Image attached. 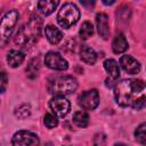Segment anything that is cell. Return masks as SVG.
I'll list each match as a JSON object with an SVG mask.
<instances>
[{
	"label": "cell",
	"mask_w": 146,
	"mask_h": 146,
	"mask_svg": "<svg viewBox=\"0 0 146 146\" xmlns=\"http://www.w3.org/2000/svg\"><path fill=\"white\" fill-rule=\"evenodd\" d=\"M44 33L48 39V41L52 44H57L63 39V33L59 29H57L54 25H47L44 27Z\"/></svg>",
	"instance_id": "12"
},
{
	"label": "cell",
	"mask_w": 146,
	"mask_h": 146,
	"mask_svg": "<svg viewBox=\"0 0 146 146\" xmlns=\"http://www.w3.org/2000/svg\"><path fill=\"white\" fill-rule=\"evenodd\" d=\"M11 144L13 146H39L40 139L31 131L21 130L13 136Z\"/></svg>",
	"instance_id": "6"
},
{
	"label": "cell",
	"mask_w": 146,
	"mask_h": 146,
	"mask_svg": "<svg viewBox=\"0 0 146 146\" xmlns=\"http://www.w3.org/2000/svg\"><path fill=\"white\" fill-rule=\"evenodd\" d=\"M120 64L123 67V70L125 72H128L129 74H137L140 71V64L137 59H135L132 56L130 55H124L120 58Z\"/></svg>",
	"instance_id": "10"
},
{
	"label": "cell",
	"mask_w": 146,
	"mask_h": 146,
	"mask_svg": "<svg viewBox=\"0 0 146 146\" xmlns=\"http://www.w3.org/2000/svg\"><path fill=\"white\" fill-rule=\"evenodd\" d=\"M49 107L51 112L57 117H64L67 115V113L71 110L70 102L64 96H55L49 102Z\"/></svg>",
	"instance_id": "7"
},
{
	"label": "cell",
	"mask_w": 146,
	"mask_h": 146,
	"mask_svg": "<svg viewBox=\"0 0 146 146\" xmlns=\"http://www.w3.org/2000/svg\"><path fill=\"white\" fill-rule=\"evenodd\" d=\"M40 71V59L39 57H35L30 60V63L26 66V75L30 79H34L38 76V73Z\"/></svg>",
	"instance_id": "18"
},
{
	"label": "cell",
	"mask_w": 146,
	"mask_h": 146,
	"mask_svg": "<svg viewBox=\"0 0 146 146\" xmlns=\"http://www.w3.org/2000/svg\"><path fill=\"white\" fill-rule=\"evenodd\" d=\"M96 25L98 34L106 40L110 36V27H108V17L105 13H98L96 16Z\"/></svg>",
	"instance_id": "11"
},
{
	"label": "cell",
	"mask_w": 146,
	"mask_h": 146,
	"mask_svg": "<svg viewBox=\"0 0 146 146\" xmlns=\"http://www.w3.org/2000/svg\"><path fill=\"white\" fill-rule=\"evenodd\" d=\"M79 18H80L79 8L72 2L64 3L57 14V22L64 29H68L72 25H74L79 21Z\"/></svg>",
	"instance_id": "4"
},
{
	"label": "cell",
	"mask_w": 146,
	"mask_h": 146,
	"mask_svg": "<svg viewBox=\"0 0 146 146\" xmlns=\"http://www.w3.org/2000/svg\"><path fill=\"white\" fill-rule=\"evenodd\" d=\"M114 98L122 107L144 108L146 107V82L137 79L122 80L114 87Z\"/></svg>",
	"instance_id": "1"
},
{
	"label": "cell",
	"mask_w": 146,
	"mask_h": 146,
	"mask_svg": "<svg viewBox=\"0 0 146 146\" xmlns=\"http://www.w3.org/2000/svg\"><path fill=\"white\" fill-rule=\"evenodd\" d=\"M104 68L106 70V72L110 74V76L113 80H116L120 76V67H119V64L116 63V60H114L112 58L106 59L104 62Z\"/></svg>",
	"instance_id": "16"
},
{
	"label": "cell",
	"mask_w": 146,
	"mask_h": 146,
	"mask_svg": "<svg viewBox=\"0 0 146 146\" xmlns=\"http://www.w3.org/2000/svg\"><path fill=\"white\" fill-rule=\"evenodd\" d=\"M73 122L79 128H86L89 123V115L84 111H78L73 115Z\"/></svg>",
	"instance_id": "19"
},
{
	"label": "cell",
	"mask_w": 146,
	"mask_h": 146,
	"mask_svg": "<svg viewBox=\"0 0 146 146\" xmlns=\"http://www.w3.org/2000/svg\"><path fill=\"white\" fill-rule=\"evenodd\" d=\"M57 6H58V1H54V0H43V1H39L38 2L39 10L46 16L50 15L56 9Z\"/></svg>",
	"instance_id": "17"
},
{
	"label": "cell",
	"mask_w": 146,
	"mask_h": 146,
	"mask_svg": "<svg viewBox=\"0 0 146 146\" xmlns=\"http://www.w3.org/2000/svg\"><path fill=\"white\" fill-rule=\"evenodd\" d=\"M135 137L139 144L146 146V123H141L140 125H138V128L135 130Z\"/></svg>",
	"instance_id": "21"
},
{
	"label": "cell",
	"mask_w": 146,
	"mask_h": 146,
	"mask_svg": "<svg viewBox=\"0 0 146 146\" xmlns=\"http://www.w3.org/2000/svg\"><path fill=\"white\" fill-rule=\"evenodd\" d=\"M114 146H127L125 144H122V143H116Z\"/></svg>",
	"instance_id": "27"
},
{
	"label": "cell",
	"mask_w": 146,
	"mask_h": 146,
	"mask_svg": "<svg viewBox=\"0 0 146 146\" xmlns=\"http://www.w3.org/2000/svg\"><path fill=\"white\" fill-rule=\"evenodd\" d=\"M80 58L86 63V64H95L97 60V55L95 52V50L92 48H90L89 46L83 44L80 49Z\"/></svg>",
	"instance_id": "13"
},
{
	"label": "cell",
	"mask_w": 146,
	"mask_h": 146,
	"mask_svg": "<svg viewBox=\"0 0 146 146\" xmlns=\"http://www.w3.org/2000/svg\"><path fill=\"white\" fill-rule=\"evenodd\" d=\"M7 86V74L5 72H1V92H5Z\"/></svg>",
	"instance_id": "25"
},
{
	"label": "cell",
	"mask_w": 146,
	"mask_h": 146,
	"mask_svg": "<svg viewBox=\"0 0 146 146\" xmlns=\"http://www.w3.org/2000/svg\"><path fill=\"white\" fill-rule=\"evenodd\" d=\"M31 113V110H30V106L29 105H22L21 107H18L16 111H15V115L19 119H25L30 115Z\"/></svg>",
	"instance_id": "23"
},
{
	"label": "cell",
	"mask_w": 146,
	"mask_h": 146,
	"mask_svg": "<svg viewBox=\"0 0 146 146\" xmlns=\"http://www.w3.org/2000/svg\"><path fill=\"white\" fill-rule=\"evenodd\" d=\"M92 34H94V26H92V24H91L90 22H88V21L83 22V24L81 25V27H80V30H79V35H80V38L83 39V40H87V39L90 38Z\"/></svg>",
	"instance_id": "20"
},
{
	"label": "cell",
	"mask_w": 146,
	"mask_h": 146,
	"mask_svg": "<svg viewBox=\"0 0 146 146\" xmlns=\"http://www.w3.org/2000/svg\"><path fill=\"white\" fill-rule=\"evenodd\" d=\"M106 136L102 132H98L95 135L94 139H92V146H106Z\"/></svg>",
	"instance_id": "24"
},
{
	"label": "cell",
	"mask_w": 146,
	"mask_h": 146,
	"mask_svg": "<svg viewBox=\"0 0 146 146\" xmlns=\"http://www.w3.org/2000/svg\"><path fill=\"white\" fill-rule=\"evenodd\" d=\"M78 88L76 80L71 75H64L56 78L49 84V92L55 96H65L72 94Z\"/></svg>",
	"instance_id": "3"
},
{
	"label": "cell",
	"mask_w": 146,
	"mask_h": 146,
	"mask_svg": "<svg viewBox=\"0 0 146 146\" xmlns=\"http://www.w3.org/2000/svg\"><path fill=\"white\" fill-rule=\"evenodd\" d=\"M18 13L13 9V10H9L7 11L2 18H1V24H0V42H1V46L5 47L7 44V42L9 41V38L13 33V30H14V26L16 25L17 21H18Z\"/></svg>",
	"instance_id": "5"
},
{
	"label": "cell",
	"mask_w": 146,
	"mask_h": 146,
	"mask_svg": "<svg viewBox=\"0 0 146 146\" xmlns=\"http://www.w3.org/2000/svg\"><path fill=\"white\" fill-rule=\"evenodd\" d=\"M103 2H104L105 5H113L115 1H114V0H112V1H103Z\"/></svg>",
	"instance_id": "26"
},
{
	"label": "cell",
	"mask_w": 146,
	"mask_h": 146,
	"mask_svg": "<svg viewBox=\"0 0 146 146\" xmlns=\"http://www.w3.org/2000/svg\"><path fill=\"white\" fill-rule=\"evenodd\" d=\"M112 49L115 54H122L128 49V41L122 33L117 34L114 38V40L112 42Z\"/></svg>",
	"instance_id": "14"
},
{
	"label": "cell",
	"mask_w": 146,
	"mask_h": 146,
	"mask_svg": "<svg viewBox=\"0 0 146 146\" xmlns=\"http://www.w3.org/2000/svg\"><path fill=\"white\" fill-rule=\"evenodd\" d=\"M42 26V19L40 17H33L24 26H22L15 35V43L22 48L32 47L40 38Z\"/></svg>",
	"instance_id": "2"
},
{
	"label": "cell",
	"mask_w": 146,
	"mask_h": 146,
	"mask_svg": "<svg viewBox=\"0 0 146 146\" xmlns=\"http://www.w3.org/2000/svg\"><path fill=\"white\" fill-rule=\"evenodd\" d=\"M44 64L51 68V70H57V71H65L68 67L67 60L62 57L60 54L55 52V51H49L46 57H44Z\"/></svg>",
	"instance_id": "8"
},
{
	"label": "cell",
	"mask_w": 146,
	"mask_h": 146,
	"mask_svg": "<svg viewBox=\"0 0 146 146\" xmlns=\"http://www.w3.org/2000/svg\"><path fill=\"white\" fill-rule=\"evenodd\" d=\"M25 56L22 51L19 50H10L7 55V62H8V65L11 66V67H18L23 60H24Z\"/></svg>",
	"instance_id": "15"
},
{
	"label": "cell",
	"mask_w": 146,
	"mask_h": 146,
	"mask_svg": "<svg viewBox=\"0 0 146 146\" xmlns=\"http://www.w3.org/2000/svg\"><path fill=\"white\" fill-rule=\"evenodd\" d=\"M79 104L83 110H95L99 104V95L96 89L87 90L79 97Z\"/></svg>",
	"instance_id": "9"
},
{
	"label": "cell",
	"mask_w": 146,
	"mask_h": 146,
	"mask_svg": "<svg viewBox=\"0 0 146 146\" xmlns=\"http://www.w3.org/2000/svg\"><path fill=\"white\" fill-rule=\"evenodd\" d=\"M43 122H44V125L49 129H52V128H56L58 125V120H57V116L50 114V113H47L43 117Z\"/></svg>",
	"instance_id": "22"
}]
</instances>
